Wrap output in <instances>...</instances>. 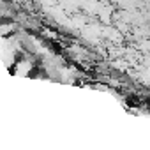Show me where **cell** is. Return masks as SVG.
Returning <instances> with one entry per match:
<instances>
[{
    "instance_id": "1",
    "label": "cell",
    "mask_w": 150,
    "mask_h": 150,
    "mask_svg": "<svg viewBox=\"0 0 150 150\" xmlns=\"http://www.w3.org/2000/svg\"><path fill=\"white\" fill-rule=\"evenodd\" d=\"M37 65H35V60L27 55V53H20L13 58L11 62V74L18 78H28V76H34Z\"/></svg>"
}]
</instances>
